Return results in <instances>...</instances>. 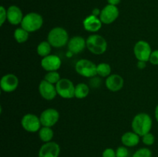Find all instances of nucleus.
I'll list each match as a JSON object with an SVG mask.
<instances>
[{
    "label": "nucleus",
    "instance_id": "obj_1",
    "mask_svg": "<svg viewBox=\"0 0 158 157\" xmlns=\"http://www.w3.org/2000/svg\"><path fill=\"white\" fill-rule=\"evenodd\" d=\"M153 120L151 115L145 112H140L134 117L131 123L132 130L140 137L151 132Z\"/></svg>",
    "mask_w": 158,
    "mask_h": 157
},
{
    "label": "nucleus",
    "instance_id": "obj_2",
    "mask_svg": "<svg viewBox=\"0 0 158 157\" xmlns=\"http://www.w3.org/2000/svg\"><path fill=\"white\" fill-rule=\"evenodd\" d=\"M69 34L63 27H54L49 32L47 41L54 48H61L68 44Z\"/></svg>",
    "mask_w": 158,
    "mask_h": 157
},
{
    "label": "nucleus",
    "instance_id": "obj_3",
    "mask_svg": "<svg viewBox=\"0 0 158 157\" xmlns=\"http://www.w3.org/2000/svg\"><path fill=\"white\" fill-rule=\"evenodd\" d=\"M86 48L94 55H102L107 49V42L102 35L93 34L86 38Z\"/></svg>",
    "mask_w": 158,
    "mask_h": 157
},
{
    "label": "nucleus",
    "instance_id": "obj_4",
    "mask_svg": "<svg viewBox=\"0 0 158 157\" xmlns=\"http://www.w3.org/2000/svg\"><path fill=\"white\" fill-rule=\"evenodd\" d=\"M21 27L27 32H35L40 30L43 25V18L37 12H29L24 15L21 22Z\"/></svg>",
    "mask_w": 158,
    "mask_h": 157
},
{
    "label": "nucleus",
    "instance_id": "obj_5",
    "mask_svg": "<svg viewBox=\"0 0 158 157\" xmlns=\"http://www.w3.org/2000/svg\"><path fill=\"white\" fill-rule=\"evenodd\" d=\"M75 69L79 75L86 78H93L97 75V65L86 58L77 61L75 65Z\"/></svg>",
    "mask_w": 158,
    "mask_h": 157
},
{
    "label": "nucleus",
    "instance_id": "obj_6",
    "mask_svg": "<svg viewBox=\"0 0 158 157\" xmlns=\"http://www.w3.org/2000/svg\"><path fill=\"white\" fill-rule=\"evenodd\" d=\"M57 94L60 97L69 99L75 97V86L69 78H62L56 85Z\"/></svg>",
    "mask_w": 158,
    "mask_h": 157
},
{
    "label": "nucleus",
    "instance_id": "obj_7",
    "mask_svg": "<svg viewBox=\"0 0 158 157\" xmlns=\"http://www.w3.org/2000/svg\"><path fill=\"white\" fill-rule=\"evenodd\" d=\"M21 125L23 129L29 132H36L41 129L42 123L40 117L32 113H27L22 118Z\"/></svg>",
    "mask_w": 158,
    "mask_h": 157
},
{
    "label": "nucleus",
    "instance_id": "obj_8",
    "mask_svg": "<svg viewBox=\"0 0 158 157\" xmlns=\"http://www.w3.org/2000/svg\"><path fill=\"white\" fill-rule=\"evenodd\" d=\"M151 45L144 40L137 42L134 47V54L137 61L148 62L151 57Z\"/></svg>",
    "mask_w": 158,
    "mask_h": 157
},
{
    "label": "nucleus",
    "instance_id": "obj_9",
    "mask_svg": "<svg viewBox=\"0 0 158 157\" xmlns=\"http://www.w3.org/2000/svg\"><path fill=\"white\" fill-rule=\"evenodd\" d=\"M119 14L120 12L117 6L108 4L103 8L99 18L103 24L110 25L117 19Z\"/></svg>",
    "mask_w": 158,
    "mask_h": 157
},
{
    "label": "nucleus",
    "instance_id": "obj_10",
    "mask_svg": "<svg viewBox=\"0 0 158 157\" xmlns=\"http://www.w3.org/2000/svg\"><path fill=\"white\" fill-rule=\"evenodd\" d=\"M40 119L42 126L52 127L58 123L60 119V113L56 109L49 108L41 112Z\"/></svg>",
    "mask_w": 158,
    "mask_h": 157
},
{
    "label": "nucleus",
    "instance_id": "obj_11",
    "mask_svg": "<svg viewBox=\"0 0 158 157\" xmlns=\"http://www.w3.org/2000/svg\"><path fill=\"white\" fill-rule=\"evenodd\" d=\"M39 92H40V95L44 99L48 100V101L54 99L58 95L56 85L52 84L45 79H43L40 82L39 85Z\"/></svg>",
    "mask_w": 158,
    "mask_h": 157
},
{
    "label": "nucleus",
    "instance_id": "obj_12",
    "mask_svg": "<svg viewBox=\"0 0 158 157\" xmlns=\"http://www.w3.org/2000/svg\"><path fill=\"white\" fill-rule=\"evenodd\" d=\"M19 78L15 75L12 73L6 74L3 75L0 81V87L5 92H12L18 88Z\"/></svg>",
    "mask_w": 158,
    "mask_h": 157
},
{
    "label": "nucleus",
    "instance_id": "obj_13",
    "mask_svg": "<svg viewBox=\"0 0 158 157\" xmlns=\"http://www.w3.org/2000/svg\"><path fill=\"white\" fill-rule=\"evenodd\" d=\"M60 154V145L52 141L44 143L39 150V157H59Z\"/></svg>",
    "mask_w": 158,
    "mask_h": 157
},
{
    "label": "nucleus",
    "instance_id": "obj_14",
    "mask_svg": "<svg viewBox=\"0 0 158 157\" xmlns=\"http://www.w3.org/2000/svg\"><path fill=\"white\" fill-rule=\"evenodd\" d=\"M40 64H41L42 68L46 72L57 71L61 67L62 60L58 55L50 54L42 58Z\"/></svg>",
    "mask_w": 158,
    "mask_h": 157
},
{
    "label": "nucleus",
    "instance_id": "obj_15",
    "mask_svg": "<svg viewBox=\"0 0 158 157\" xmlns=\"http://www.w3.org/2000/svg\"><path fill=\"white\" fill-rule=\"evenodd\" d=\"M68 50L72 54H78L83 52L86 47V40L80 35L69 38L68 42Z\"/></svg>",
    "mask_w": 158,
    "mask_h": 157
},
{
    "label": "nucleus",
    "instance_id": "obj_16",
    "mask_svg": "<svg viewBox=\"0 0 158 157\" xmlns=\"http://www.w3.org/2000/svg\"><path fill=\"white\" fill-rule=\"evenodd\" d=\"M106 87L111 92H118L121 90L124 85V80L121 75L118 74H111L106 78Z\"/></svg>",
    "mask_w": 158,
    "mask_h": 157
},
{
    "label": "nucleus",
    "instance_id": "obj_17",
    "mask_svg": "<svg viewBox=\"0 0 158 157\" xmlns=\"http://www.w3.org/2000/svg\"><path fill=\"white\" fill-rule=\"evenodd\" d=\"M23 12L19 6L12 5L7 9V21L13 26L21 24L23 19Z\"/></svg>",
    "mask_w": 158,
    "mask_h": 157
},
{
    "label": "nucleus",
    "instance_id": "obj_18",
    "mask_svg": "<svg viewBox=\"0 0 158 157\" xmlns=\"http://www.w3.org/2000/svg\"><path fill=\"white\" fill-rule=\"evenodd\" d=\"M83 28L86 31L89 32H97L102 28L101 20L97 16L94 15H89L84 18L83 22Z\"/></svg>",
    "mask_w": 158,
    "mask_h": 157
},
{
    "label": "nucleus",
    "instance_id": "obj_19",
    "mask_svg": "<svg viewBox=\"0 0 158 157\" xmlns=\"http://www.w3.org/2000/svg\"><path fill=\"white\" fill-rule=\"evenodd\" d=\"M140 141V136L134 131L125 132L121 136L122 144L126 147H134L139 144Z\"/></svg>",
    "mask_w": 158,
    "mask_h": 157
},
{
    "label": "nucleus",
    "instance_id": "obj_20",
    "mask_svg": "<svg viewBox=\"0 0 158 157\" xmlns=\"http://www.w3.org/2000/svg\"><path fill=\"white\" fill-rule=\"evenodd\" d=\"M53 136L54 132L51 127L42 126L41 129L39 131V137H40V140L44 143L52 141Z\"/></svg>",
    "mask_w": 158,
    "mask_h": 157
},
{
    "label": "nucleus",
    "instance_id": "obj_21",
    "mask_svg": "<svg viewBox=\"0 0 158 157\" xmlns=\"http://www.w3.org/2000/svg\"><path fill=\"white\" fill-rule=\"evenodd\" d=\"M89 93V88L86 83H80L75 86V97L79 99H83L87 97Z\"/></svg>",
    "mask_w": 158,
    "mask_h": 157
},
{
    "label": "nucleus",
    "instance_id": "obj_22",
    "mask_svg": "<svg viewBox=\"0 0 158 157\" xmlns=\"http://www.w3.org/2000/svg\"><path fill=\"white\" fill-rule=\"evenodd\" d=\"M51 50H52V46L48 41L41 42L36 48L37 54L43 58L50 55Z\"/></svg>",
    "mask_w": 158,
    "mask_h": 157
},
{
    "label": "nucleus",
    "instance_id": "obj_23",
    "mask_svg": "<svg viewBox=\"0 0 158 157\" xmlns=\"http://www.w3.org/2000/svg\"><path fill=\"white\" fill-rule=\"evenodd\" d=\"M97 75L102 78H107L111 75L110 65L106 62H101L97 65Z\"/></svg>",
    "mask_w": 158,
    "mask_h": 157
},
{
    "label": "nucleus",
    "instance_id": "obj_24",
    "mask_svg": "<svg viewBox=\"0 0 158 157\" xmlns=\"http://www.w3.org/2000/svg\"><path fill=\"white\" fill-rule=\"evenodd\" d=\"M29 32H27L23 28H17L14 31V38L17 42L21 44V43H24L27 41L28 38H29Z\"/></svg>",
    "mask_w": 158,
    "mask_h": 157
},
{
    "label": "nucleus",
    "instance_id": "obj_25",
    "mask_svg": "<svg viewBox=\"0 0 158 157\" xmlns=\"http://www.w3.org/2000/svg\"><path fill=\"white\" fill-rule=\"evenodd\" d=\"M61 78L60 73L57 71H52V72H47L43 79L46 80L53 85H56Z\"/></svg>",
    "mask_w": 158,
    "mask_h": 157
},
{
    "label": "nucleus",
    "instance_id": "obj_26",
    "mask_svg": "<svg viewBox=\"0 0 158 157\" xmlns=\"http://www.w3.org/2000/svg\"><path fill=\"white\" fill-rule=\"evenodd\" d=\"M132 157H152V152L148 148H140L134 152Z\"/></svg>",
    "mask_w": 158,
    "mask_h": 157
},
{
    "label": "nucleus",
    "instance_id": "obj_27",
    "mask_svg": "<svg viewBox=\"0 0 158 157\" xmlns=\"http://www.w3.org/2000/svg\"><path fill=\"white\" fill-rule=\"evenodd\" d=\"M141 138L142 142H143V143L145 146H152L154 143V142H155V136H154V134L151 133V132L145 134V135H143Z\"/></svg>",
    "mask_w": 158,
    "mask_h": 157
},
{
    "label": "nucleus",
    "instance_id": "obj_28",
    "mask_svg": "<svg viewBox=\"0 0 158 157\" xmlns=\"http://www.w3.org/2000/svg\"><path fill=\"white\" fill-rule=\"evenodd\" d=\"M116 155H117V157H128L129 150H128L127 147L124 146H119L116 149Z\"/></svg>",
    "mask_w": 158,
    "mask_h": 157
},
{
    "label": "nucleus",
    "instance_id": "obj_29",
    "mask_svg": "<svg viewBox=\"0 0 158 157\" xmlns=\"http://www.w3.org/2000/svg\"><path fill=\"white\" fill-rule=\"evenodd\" d=\"M7 20V10L5 9L4 6L0 7V26H2L5 22Z\"/></svg>",
    "mask_w": 158,
    "mask_h": 157
},
{
    "label": "nucleus",
    "instance_id": "obj_30",
    "mask_svg": "<svg viewBox=\"0 0 158 157\" xmlns=\"http://www.w3.org/2000/svg\"><path fill=\"white\" fill-rule=\"evenodd\" d=\"M102 157H117L116 150L112 148H106L102 153Z\"/></svg>",
    "mask_w": 158,
    "mask_h": 157
},
{
    "label": "nucleus",
    "instance_id": "obj_31",
    "mask_svg": "<svg viewBox=\"0 0 158 157\" xmlns=\"http://www.w3.org/2000/svg\"><path fill=\"white\" fill-rule=\"evenodd\" d=\"M149 62L152 65L154 66H158V49L152 51L151 57H150Z\"/></svg>",
    "mask_w": 158,
    "mask_h": 157
},
{
    "label": "nucleus",
    "instance_id": "obj_32",
    "mask_svg": "<svg viewBox=\"0 0 158 157\" xmlns=\"http://www.w3.org/2000/svg\"><path fill=\"white\" fill-rule=\"evenodd\" d=\"M100 78H96L95 76L91 78L90 80V83L91 86H94V87H98L100 85Z\"/></svg>",
    "mask_w": 158,
    "mask_h": 157
},
{
    "label": "nucleus",
    "instance_id": "obj_33",
    "mask_svg": "<svg viewBox=\"0 0 158 157\" xmlns=\"http://www.w3.org/2000/svg\"><path fill=\"white\" fill-rule=\"evenodd\" d=\"M147 62H145V61H137V68L140 69H143L146 68L147 66Z\"/></svg>",
    "mask_w": 158,
    "mask_h": 157
},
{
    "label": "nucleus",
    "instance_id": "obj_34",
    "mask_svg": "<svg viewBox=\"0 0 158 157\" xmlns=\"http://www.w3.org/2000/svg\"><path fill=\"white\" fill-rule=\"evenodd\" d=\"M121 0H107V2L109 5H112V6H116L120 4Z\"/></svg>",
    "mask_w": 158,
    "mask_h": 157
},
{
    "label": "nucleus",
    "instance_id": "obj_35",
    "mask_svg": "<svg viewBox=\"0 0 158 157\" xmlns=\"http://www.w3.org/2000/svg\"><path fill=\"white\" fill-rule=\"evenodd\" d=\"M100 12H101V10H100V9H97V8H95V9L92 11V15L98 17V16H100Z\"/></svg>",
    "mask_w": 158,
    "mask_h": 157
},
{
    "label": "nucleus",
    "instance_id": "obj_36",
    "mask_svg": "<svg viewBox=\"0 0 158 157\" xmlns=\"http://www.w3.org/2000/svg\"><path fill=\"white\" fill-rule=\"evenodd\" d=\"M154 115H155V119L158 123V104L157 105L155 108V111H154Z\"/></svg>",
    "mask_w": 158,
    "mask_h": 157
}]
</instances>
